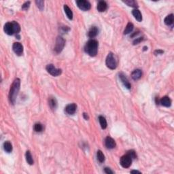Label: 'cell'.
Wrapping results in <instances>:
<instances>
[{"label":"cell","mask_w":174,"mask_h":174,"mask_svg":"<svg viewBox=\"0 0 174 174\" xmlns=\"http://www.w3.org/2000/svg\"><path fill=\"white\" fill-rule=\"evenodd\" d=\"M85 51L91 57H95L98 52V42L95 40H90L85 46Z\"/></svg>","instance_id":"obj_2"},{"label":"cell","mask_w":174,"mask_h":174,"mask_svg":"<svg viewBox=\"0 0 174 174\" xmlns=\"http://www.w3.org/2000/svg\"><path fill=\"white\" fill-rule=\"evenodd\" d=\"M29 6H30V2H27L22 5V8L23 10H27L29 8Z\"/></svg>","instance_id":"obj_30"},{"label":"cell","mask_w":174,"mask_h":174,"mask_svg":"<svg viewBox=\"0 0 174 174\" xmlns=\"http://www.w3.org/2000/svg\"><path fill=\"white\" fill-rule=\"evenodd\" d=\"M98 29L97 27H92L91 29L88 31V36L90 38H93V37H96L97 35L98 34Z\"/></svg>","instance_id":"obj_16"},{"label":"cell","mask_w":174,"mask_h":174,"mask_svg":"<svg viewBox=\"0 0 174 174\" xmlns=\"http://www.w3.org/2000/svg\"><path fill=\"white\" fill-rule=\"evenodd\" d=\"M119 78L120 79V80H121L122 83L123 84L124 86H125V88H127V89H131V85L130 82H128V79H127V78L126 77L125 75H124L122 73H121V74H119Z\"/></svg>","instance_id":"obj_10"},{"label":"cell","mask_w":174,"mask_h":174,"mask_svg":"<svg viewBox=\"0 0 174 174\" xmlns=\"http://www.w3.org/2000/svg\"><path fill=\"white\" fill-rule=\"evenodd\" d=\"M105 63H106L107 67L110 68V69H115L118 65V61L116 57V56L113 53H109L108 55L107 56L106 60H105Z\"/></svg>","instance_id":"obj_4"},{"label":"cell","mask_w":174,"mask_h":174,"mask_svg":"<svg viewBox=\"0 0 174 174\" xmlns=\"http://www.w3.org/2000/svg\"><path fill=\"white\" fill-rule=\"evenodd\" d=\"M20 80L19 78H16L14 80V81L12 83L11 88L10 90V93H9V100L10 102L12 104H14L16 99L17 95L19 94V90H20Z\"/></svg>","instance_id":"obj_1"},{"label":"cell","mask_w":174,"mask_h":174,"mask_svg":"<svg viewBox=\"0 0 174 174\" xmlns=\"http://www.w3.org/2000/svg\"><path fill=\"white\" fill-rule=\"evenodd\" d=\"M3 30L5 33L9 36H12L14 34H18L20 31V27L18 23L15 21L8 22L5 24Z\"/></svg>","instance_id":"obj_3"},{"label":"cell","mask_w":174,"mask_h":174,"mask_svg":"<svg viewBox=\"0 0 174 174\" xmlns=\"http://www.w3.org/2000/svg\"><path fill=\"white\" fill-rule=\"evenodd\" d=\"M165 23L167 26L172 25L173 23V14L167 16V17L165 19Z\"/></svg>","instance_id":"obj_18"},{"label":"cell","mask_w":174,"mask_h":174,"mask_svg":"<svg viewBox=\"0 0 174 174\" xmlns=\"http://www.w3.org/2000/svg\"><path fill=\"white\" fill-rule=\"evenodd\" d=\"M105 145L107 148L112 149L115 148L116 142L113 138L110 137H107L105 140Z\"/></svg>","instance_id":"obj_11"},{"label":"cell","mask_w":174,"mask_h":174,"mask_svg":"<svg viewBox=\"0 0 174 174\" xmlns=\"http://www.w3.org/2000/svg\"><path fill=\"white\" fill-rule=\"evenodd\" d=\"M132 160L133 159L131 158L130 156L128 155V154H127L126 155H124L122 156L121 159H120V163L122 167L128 168L131 165Z\"/></svg>","instance_id":"obj_6"},{"label":"cell","mask_w":174,"mask_h":174,"mask_svg":"<svg viewBox=\"0 0 174 174\" xmlns=\"http://www.w3.org/2000/svg\"><path fill=\"white\" fill-rule=\"evenodd\" d=\"M83 116H84V118L86 119V120H88V118H89V117H88V114L86 113H84V114H83Z\"/></svg>","instance_id":"obj_34"},{"label":"cell","mask_w":174,"mask_h":174,"mask_svg":"<svg viewBox=\"0 0 174 174\" xmlns=\"http://www.w3.org/2000/svg\"><path fill=\"white\" fill-rule=\"evenodd\" d=\"M48 102H49V105L52 109H55L57 106V102L56 99L54 97H50L49 100H48Z\"/></svg>","instance_id":"obj_23"},{"label":"cell","mask_w":174,"mask_h":174,"mask_svg":"<svg viewBox=\"0 0 174 174\" xmlns=\"http://www.w3.org/2000/svg\"><path fill=\"white\" fill-rule=\"evenodd\" d=\"M104 171H105V173H107V174H113L114 173L113 171H112V170H111V169L108 167H105V169H104Z\"/></svg>","instance_id":"obj_32"},{"label":"cell","mask_w":174,"mask_h":174,"mask_svg":"<svg viewBox=\"0 0 174 174\" xmlns=\"http://www.w3.org/2000/svg\"><path fill=\"white\" fill-rule=\"evenodd\" d=\"M36 3L37 5V8L40 9V10H43L44 7V1H42V0H37L36 1Z\"/></svg>","instance_id":"obj_28"},{"label":"cell","mask_w":174,"mask_h":174,"mask_svg":"<svg viewBox=\"0 0 174 174\" xmlns=\"http://www.w3.org/2000/svg\"><path fill=\"white\" fill-rule=\"evenodd\" d=\"M97 159H98V161H99L100 162H103V161H105V156H104V154H103V152L101 150L97 151Z\"/></svg>","instance_id":"obj_26"},{"label":"cell","mask_w":174,"mask_h":174,"mask_svg":"<svg viewBox=\"0 0 174 174\" xmlns=\"http://www.w3.org/2000/svg\"><path fill=\"white\" fill-rule=\"evenodd\" d=\"M3 149L8 153H10L12 151V145L10 142H5L3 143Z\"/></svg>","instance_id":"obj_20"},{"label":"cell","mask_w":174,"mask_h":174,"mask_svg":"<svg viewBox=\"0 0 174 174\" xmlns=\"http://www.w3.org/2000/svg\"><path fill=\"white\" fill-rule=\"evenodd\" d=\"M162 53H163V51L161 50H156L155 52H154V54H156V55L162 54Z\"/></svg>","instance_id":"obj_33"},{"label":"cell","mask_w":174,"mask_h":174,"mask_svg":"<svg viewBox=\"0 0 174 174\" xmlns=\"http://www.w3.org/2000/svg\"><path fill=\"white\" fill-rule=\"evenodd\" d=\"M12 49H13L14 52L15 53V54L18 56L22 55L23 53V46L19 42L14 43L13 46H12Z\"/></svg>","instance_id":"obj_9"},{"label":"cell","mask_w":174,"mask_h":174,"mask_svg":"<svg viewBox=\"0 0 174 174\" xmlns=\"http://www.w3.org/2000/svg\"><path fill=\"white\" fill-rule=\"evenodd\" d=\"M133 25L131 23H128L127 24L126 28H125V31H124V34H128L131 33L132 31H133Z\"/></svg>","instance_id":"obj_24"},{"label":"cell","mask_w":174,"mask_h":174,"mask_svg":"<svg viewBox=\"0 0 174 174\" xmlns=\"http://www.w3.org/2000/svg\"><path fill=\"white\" fill-rule=\"evenodd\" d=\"M124 3H126L127 5L130 7H133V8H137L138 7V4L137 2L134 1V0H128V1H124Z\"/></svg>","instance_id":"obj_25"},{"label":"cell","mask_w":174,"mask_h":174,"mask_svg":"<svg viewBox=\"0 0 174 174\" xmlns=\"http://www.w3.org/2000/svg\"><path fill=\"white\" fill-rule=\"evenodd\" d=\"M132 14L133 16L135 17V19L138 21V22H141L142 20V15L141 14L140 11L137 9H135L132 11Z\"/></svg>","instance_id":"obj_17"},{"label":"cell","mask_w":174,"mask_h":174,"mask_svg":"<svg viewBox=\"0 0 174 174\" xmlns=\"http://www.w3.org/2000/svg\"><path fill=\"white\" fill-rule=\"evenodd\" d=\"M76 4L80 10L83 11H87L91 9V3L86 0H78L76 1Z\"/></svg>","instance_id":"obj_7"},{"label":"cell","mask_w":174,"mask_h":174,"mask_svg":"<svg viewBox=\"0 0 174 174\" xmlns=\"http://www.w3.org/2000/svg\"><path fill=\"white\" fill-rule=\"evenodd\" d=\"M148 49V48L147 47H144V50H146Z\"/></svg>","instance_id":"obj_36"},{"label":"cell","mask_w":174,"mask_h":174,"mask_svg":"<svg viewBox=\"0 0 174 174\" xmlns=\"http://www.w3.org/2000/svg\"><path fill=\"white\" fill-rule=\"evenodd\" d=\"M25 157H26V161H27V163L30 165L33 164V157L32 155L31 154L30 151H27L26 152V154H25Z\"/></svg>","instance_id":"obj_22"},{"label":"cell","mask_w":174,"mask_h":174,"mask_svg":"<svg viewBox=\"0 0 174 174\" xmlns=\"http://www.w3.org/2000/svg\"><path fill=\"white\" fill-rule=\"evenodd\" d=\"M99 121L100 125L103 129H105L107 128V126H108V124H107L106 119L105 118V117L102 116H100L99 117Z\"/></svg>","instance_id":"obj_21"},{"label":"cell","mask_w":174,"mask_h":174,"mask_svg":"<svg viewBox=\"0 0 174 174\" xmlns=\"http://www.w3.org/2000/svg\"><path fill=\"white\" fill-rule=\"evenodd\" d=\"M76 105L75 103H71L69 104L65 107V112L66 113L69 115H73L74 114L76 111Z\"/></svg>","instance_id":"obj_12"},{"label":"cell","mask_w":174,"mask_h":174,"mask_svg":"<svg viewBox=\"0 0 174 174\" xmlns=\"http://www.w3.org/2000/svg\"><path fill=\"white\" fill-rule=\"evenodd\" d=\"M142 76V71L141 69H135L131 74V78L134 80H138L140 79Z\"/></svg>","instance_id":"obj_13"},{"label":"cell","mask_w":174,"mask_h":174,"mask_svg":"<svg viewBox=\"0 0 174 174\" xmlns=\"http://www.w3.org/2000/svg\"><path fill=\"white\" fill-rule=\"evenodd\" d=\"M33 128L36 132H42L43 131V126L40 123H36L34 125Z\"/></svg>","instance_id":"obj_27"},{"label":"cell","mask_w":174,"mask_h":174,"mask_svg":"<svg viewBox=\"0 0 174 174\" xmlns=\"http://www.w3.org/2000/svg\"><path fill=\"white\" fill-rule=\"evenodd\" d=\"M65 44V40L62 37L59 36L57 38L56 44H55V47H54V51L56 53H60L63 50V48Z\"/></svg>","instance_id":"obj_5"},{"label":"cell","mask_w":174,"mask_h":174,"mask_svg":"<svg viewBox=\"0 0 174 174\" xmlns=\"http://www.w3.org/2000/svg\"><path fill=\"white\" fill-rule=\"evenodd\" d=\"M143 40H144V38H143V37H139V38H137L136 40H135L133 41V43L134 45H136V44H139V43H140Z\"/></svg>","instance_id":"obj_31"},{"label":"cell","mask_w":174,"mask_h":174,"mask_svg":"<svg viewBox=\"0 0 174 174\" xmlns=\"http://www.w3.org/2000/svg\"><path fill=\"white\" fill-rule=\"evenodd\" d=\"M46 70L53 76H59L61 74L62 71L60 69H57L53 64H49L46 66Z\"/></svg>","instance_id":"obj_8"},{"label":"cell","mask_w":174,"mask_h":174,"mask_svg":"<svg viewBox=\"0 0 174 174\" xmlns=\"http://www.w3.org/2000/svg\"><path fill=\"white\" fill-rule=\"evenodd\" d=\"M127 154L130 156L131 158L132 159H135V158L137 157V155H136V152H135L134 150H131L128 151V152H127Z\"/></svg>","instance_id":"obj_29"},{"label":"cell","mask_w":174,"mask_h":174,"mask_svg":"<svg viewBox=\"0 0 174 174\" xmlns=\"http://www.w3.org/2000/svg\"><path fill=\"white\" fill-rule=\"evenodd\" d=\"M97 10H98L99 12H103L105 11L107 8H108V4L104 1H100L98 3V4H97Z\"/></svg>","instance_id":"obj_14"},{"label":"cell","mask_w":174,"mask_h":174,"mask_svg":"<svg viewBox=\"0 0 174 174\" xmlns=\"http://www.w3.org/2000/svg\"><path fill=\"white\" fill-rule=\"evenodd\" d=\"M160 103H161V105H163L165 107H170L171 105V100L170 99L169 97H163L161 100H160Z\"/></svg>","instance_id":"obj_15"},{"label":"cell","mask_w":174,"mask_h":174,"mask_svg":"<svg viewBox=\"0 0 174 174\" xmlns=\"http://www.w3.org/2000/svg\"><path fill=\"white\" fill-rule=\"evenodd\" d=\"M131 173H141V172H139V171H135V170L131 171Z\"/></svg>","instance_id":"obj_35"},{"label":"cell","mask_w":174,"mask_h":174,"mask_svg":"<svg viewBox=\"0 0 174 174\" xmlns=\"http://www.w3.org/2000/svg\"><path fill=\"white\" fill-rule=\"evenodd\" d=\"M64 11L68 19L71 20L73 19V12L68 5H64Z\"/></svg>","instance_id":"obj_19"}]
</instances>
